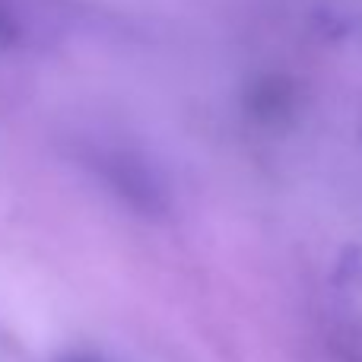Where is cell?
I'll return each instance as SVG.
<instances>
[{"label": "cell", "instance_id": "cell-1", "mask_svg": "<svg viewBox=\"0 0 362 362\" xmlns=\"http://www.w3.org/2000/svg\"><path fill=\"white\" fill-rule=\"evenodd\" d=\"M76 362H93V359H76Z\"/></svg>", "mask_w": 362, "mask_h": 362}]
</instances>
